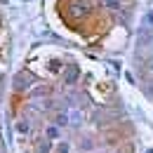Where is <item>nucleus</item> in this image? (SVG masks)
Instances as JSON below:
<instances>
[{
	"mask_svg": "<svg viewBox=\"0 0 153 153\" xmlns=\"http://www.w3.org/2000/svg\"><path fill=\"white\" fill-rule=\"evenodd\" d=\"M151 68H153V64H151Z\"/></svg>",
	"mask_w": 153,
	"mask_h": 153,
	"instance_id": "obj_7",
	"label": "nucleus"
},
{
	"mask_svg": "<svg viewBox=\"0 0 153 153\" xmlns=\"http://www.w3.org/2000/svg\"><path fill=\"white\" fill-rule=\"evenodd\" d=\"M106 5H108V7H113V10L118 7V2H115V0H106Z\"/></svg>",
	"mask_w": 153,
	"mask_h": 153,
	"instance_id": "obj_6",
	"label": "nucleus"
},
{
	"mask_svg": "<svg viewBox=\"0 0 153 153\" xmlns=\"http://www.w3.org/2000/svg\"><path fill=\"white\" fill-rule=\"evenodd\" d=\"M68 123V115H59L57 118V125H66Z\"/></svg>",
	"mask_w": 153,
	"mask_h": 153,
	"instance_id": "obj_4",
	"label": "nucleus"
},
{
	"mask_svg": "<svg viewBox=\"0 0 153 153\" xmlns=\"http://www.w3.org/2000/svg\"><path fill=\"white\" fill-rule=\"evenodd\" d=\"M50 149H52V144H50V141H42V144H40V151H42V153L50 151Z\"/></svg>",
	"mask_w": 153,
	"mask_h": 153,
	"instance_id": "obj_3",
	"label": "nucleus"
},
{
	"mask_svg": "<svg viewBox=\"0 0 153 153\" xmlns=\"http://www.w3.org/2000/svg\"><path fill=\"white\" fill-rule=\"evenodd\" d=\"M78 76H80V71H78V66H68V71H66V76H64V80H66V85H73L78 80Z\"/></svg>",
	"mask_w": 153,
	"mask_h": 153,
	"instance_id": "obj_1",
	"label": "nucleus"
},
{
	"mask_svg": "<svg viewBox=\"0 0 153 153\" xmlns=\"http://www.w3.org/2000/svg\"><path fill=\"white\" fill-rule=\"evenodd\" d=\"M85 12H87V5H82V2H76L71 7V17H82Z\"/></svg>",
	"mask_w": 153,
	"mask_h": 153,
	"instance_id": "obj_2",
	"label": "nucleus"
},
{
	"mask_svg": "<svg viewBox=\"0 0 153 153\" xmlns=\"http://www.w3.org/2000/svg\"><path fill=\"white\" fill-rule=\"evenodd\" d=\"M17 130H19V132H28V125H26V123H19Z\"/></svg>",
	"mask_w": 153,
	"mask_h": 153,
	"instance_id": "obj_5",
	"label": "nucleus"
}]
</instances>
